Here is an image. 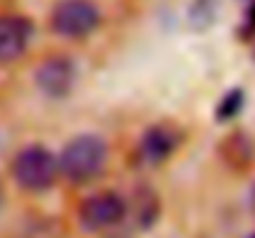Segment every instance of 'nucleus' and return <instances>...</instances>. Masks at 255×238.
Wrapping results in <instances>:
<instances>
[{
    "instance_id": "obj_1",
    "label": "nucleus",
    "mask_w": 255,
    "mask_h": 238,
    "mask_svg": "<svg viewBox=\"0 0 255 238\" xmlns=\"http://www.w3.org/2000/svg\"><path fill=\"white\" fill-rule=\"evenodd\" d=\"M60 176L72 186H85L104 174L109 161V147L97 134H80L60 152Z\"/></svg>"
},
{
    "instance_id": "obj_2",
    "label": "nucleus",
    "mask_w": 255,
    "mask_h": 238,
    "mask_svg": "<svg viewBox=\"0 0 255 238\" xmlns=\"http://www.w3.org/2000/svg\"><path fill=\"white\" fill-rule=\"evenodd\" d=\"M10 176L12 181L30 191V194H42L52 189L60 179V159L55 157L47 147L30 144L20 149L10 161Z\"/></svg>"
},
{
    "instance_id": "obj_3",
    "label": "nucleus",
    "mask_w": 255,
    "mask_h": 238,
    "mask_svg": "<svg viewBox=\"0 0 255 238\" xmlns=\"http://www.w3.org/2000/svg\"><path fill=\"white\" fill-rule=\"evenodd\" d=\"M129 214V204L119 191H97L82 199V204L77 206V219L82 224V229L92 234H104L117 229L119 224L127 221Z\"/></svg>"
},
{
    "instance_id": "obj_4",
    "label": "nucleus",
    "mask_w": 255,
    "mask_h": 238,
    "mask_svg": "<svg viewBox=\"0 0 255 238\" xmlns=\"http://www.w3.org/2000/svg\"><path fill=\"white\" fill-rule=\"evenodd\" d=\"M102 22V12L92 0H60L50 12V27L57 37L85 40Z\"/></svg>"
},
{
    "instance_id": "obj_5",
    "label": "nucleus",
    "mask_w": 255,
    "mask_h": 238,
    "mask_svg": "<svg viewBox=\"0 0 255 238\" xmlns=\"http://www.w3.org/2000/svg\"><path fill=\"white\" fill-rule=\"evenodd\" d=\"M181 142H183V132L178 127H173L169 122L154 124L141 134V139L134 149V159L139 166H146V169L161 166L164 161H169V157H173V152L181 147Z\"/></svg>"
},
{
    "instance_id": "obj_6",
    "label": "nucleus",
    "mask_w": 255,
    "mask_h": 238,
    "mask_svg": "<svg viewBox=\"0 0 255 238\" xmlns=\"http://www.w3.org/2000/svg\"><path fill=\"white\" fill-rule=\"evenodd\" d=\"M75 79H77L75 62L65 55H52L35 67V87L50 99L67 97L75 87Z\"/></svg>"
},
{
    "instance_id": "obj_7",
    "label": "nucleus",
    "mask_w": 255,
    "mask_h": 238,
    "mask_svg": "<svg viewBox=\"0 0 255 238\" xmlns=\"http://www.w3.org/2000/svg\"><path fill=\"white\" fill-rule=\"evenodd\" d=\"M32 40V22L25 15H0V65L20 60Z\"/></svg>"
},
{
    "instance_id": "obj_8",
    "label": "nucleus",
    "mask_w": 255,
    "mask_h": 238,
    "mask_svg": "<svg viewBox=\"0 0 255 238\" xmlns=\"http://www.w3.org/2000/svg\"><path fill=\"white\" fill-rule=\"evenodd\" d=\"M127 204H129V214H127V219L134 216L139 229L151 226V224L156 221V216H159V201H156V194L149 191V189H139L136 196H134V201L127 199Z\"/></svg>"
},
{
    "instance_id": "obj_9",
    "label": "nucleus",
    "mask_w": 255,
    "mask_h": 238,
    "mask_svg": "<svg viewBox=\"0 0 255 238\" xmlns=\"http://www.w3.org/2000/svg\"><path fill=\"white\" fill-rule=\"evenodd\" d=\"M243 107V92H231L226 99H223V109H218V119H231L238 109Z\"/></svg>"
},
{
    "instance_id": "obj_10",
    "label": "nucleus",
    "mask_w": 255,
    "mask_h": 238,
    "mask_svg": "<svg viewBox=\"0 0 255 238\" xmlns=\"http://www.w3.org/2000/svg\"><path fill=\"white\" fill-rule=\"evenodd\" d=\"M251 204H253V211H255V186H253V191H251Z\"/></svg>"
},
{
    "instance_id": "obj_11",
    "label": "nucleus",
    "mask_w": 255,
    "mask_h": 238,
    "mask_svg": "<svg viewBox=\"0 0 255 238\" xmlns=\"http://www.w3.org/2000/svg\"><path fill=\"white\" fill-rule=\"evenodd\" d=\"M107 238H119V236H107Z\"/></svg>"
},
{
    "instance_id": "obj_12",
    "label": "nucleus",
    "mask_w": 255,
    "mask_h": 238,
    "mask_svg": "<svg viewBox=\"0 0 255 238\" xmlns=\"http://www.w3.org/2000/svg\"><path fill=\"white\" fill-rule=\"evenodd\" d=\"M248 238H255V234H253V236H248Z\"/></svg>"
}]
</instances>
